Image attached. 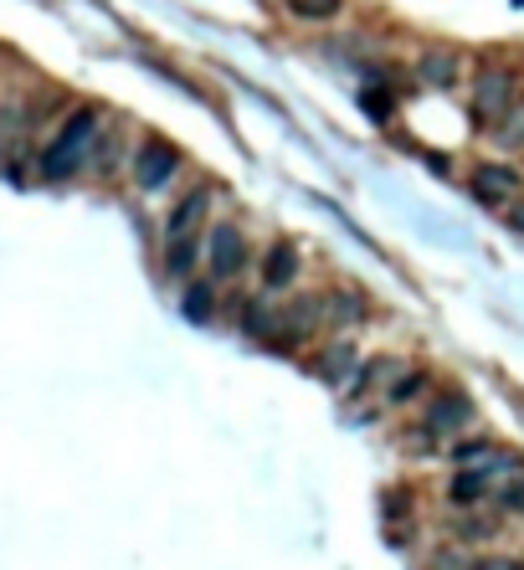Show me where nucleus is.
Instances as JSON below:
<instances>
[{
  "label": "nucleus",
  "mask_w": 524,
  "mask_h": 570,
  "mask_svg": "<svg viewBox=\"0 0 524 570\" xmlns=\"http://www.w3.org/2000/svg\"><path fill=\"white\" fill-rule=\"evenodd\" d=\"M349 365H355V345H349V339H334L330 350L314 360V375H324V380H345Z\"/></svg>",
  "instance_id": "nucleus-12"
},
{
  "label": "nucleus",
  "mask_w": 524,
  "mask_h": 570,
  "mask_svg": "<svg viewBox=\"0 0 524 570\" xmlns=\"http://www.w3.org/2000/svg\"><path fill=\"white\" fill-rule=\"evenodd\" d=\"M195 257H201V236H195V232L165 236V273H170V277H191Z\"/></svg>",
  "instance_id": "nucleus-11"
},
{
  "label": "nucleus",
  "mask_w": 524,
  "mask_h": 570,
  "mask_svg": "<svg viewBox=\"0 0 524 570\" xmlns=\"http://www.w3.org/2000/svg\"><path fill=\"white\" fill-rule=\"evenodd\" d=\"M520 191H524V176L514 165H478V176H473V196L484 200V206H504Z\"/></svg>",
  "instance_id": "nucleus-7"
},
{
  "label": "nucleus",
  "mask_w": 524,
  "mask_h": 570,
  "mask_svg": "<svg viewBox=\"0 0 524 570\" xmlns=\"http://www.w3.org/2000/svg\"><path fill=\"white\" fill-rule=\"evenodd\" d=\"M242 329H247L253 339H272L278 314L268 309V298H242Z\"/></svg>",
  "instance_id": "nucleus-13"
},
{
  "label": "nucleus",
  "mask_w": 524,
  "mask_h": 570,
  "mask_svg": "<svg viewBox=\"0 0 524 570\" xmlns=\"http://www.w3.org/2000/svg\"><path fill=\"white\" fill-rule=\"evenodd\" d=\"M473 416H478V412H473V401H468L463 391H447V396H437V401L427 406V422H422V427H427V437H437V442H443V437L463 432Z\"/></svg>",
  "instance_id": "nucleus-4"
},
{
  "label": "nucleus",
  "mask_w": 524,
  "mask_h": 570,
  "mask_svg": "<svg viewBox=\"0 0 524 570\" xmlns=\"http://www.w3.org/2000/svg\"><path fill=\"white\" fill-rule=\"evenodd\" d=\"M488 453H494L488 442H463V448H458L452 457H458V463H473V457H488Z\"/></svg>",
  "instance_id": "nucleus-23"
},
{
  "label": "nucleus",
  "mask_w": 524,
  "mask_h": 570,
  "mask_svg": "<svg viewBox=\"0 0 524 570\" xmlns=\"http://www.w3.org/2000/svg\"><path fill=\"white\" fill-rule=\"evenodd\" d=\"M458 534H463V540H488V534H494V519H458Z\"/></svg>",
  "instance_id": "nucleus-22"
},
{
  "label": "nucleus",
  "mask_w": 524,
  "mask_h": 570,
  "mask_svg": "<svg viewBox=\"0 0 524 570\" xmlns=\"http://www.w3.org/2000/svg\"><path fill=\"white\" fill-rule=\"evenodd\" d=\"M417 73H422V82H427V88L447 93V88L458 82V57H452V52H437V47H432V52H422V57H417Z\"/></svg>",
  "instance_id": "nucleus-9"
},
{
  "label": "nucleus",
  "mask_w": 524,
  "mask_h": 570,
  "mask_svg": "<svg viewBox=\"0 0 524 570\" xmlns=\"http://www.w3.org/2000/svg\"><path fill=\"white\" fill-rule=\"evenodd\" d=\"M206 206H212V191L206 185H195L191 196L180 200L170 211V221H165V236H186V232H195V221L206 217Z\"/></svg>",
  "instance_id": "nucleus-8"
},
{
  "label": "nucleus",
  "mask_w": 524,
  "mask_h": 570,
  "mask_svg": "<svg viewBox=\"0 0 524 570\" xmlns=\"http://www.w3.org/2000/svg\"><path fill=\"white\" fill-rule=\"evenodd\" d=\"M499 509H504V514H524V478H520V483H509V489L499 493Z\"/></svg>",
  "instance_id": "nucleus-21"
},
{
  "label": "nucleus",
  "mask_w": 524,
  "mask_h": 570,
  "mask_svg": "<svg viewBox=\"0 0 524 570\" xmlns=\"http://www.w3.org/2000/svg\"><path fill=\"white\" fill-rule=\"evenodd\" d=\"M293 277H298V252H293L289 242H272L268 262H263V283H268L272 294H278V288H289Z\"/></svg>",
  "instance_id": "nucleus-10"
},
{
  "label": "nucleus",
  "mask_w": 524,
  "mask_h": 570,
  "mask_svg": "<svg viewBox=\"0 0 524 570\" xmlns=\"http://www.w3.org/2000/svg\"><path fill=\"white\" fill-rule=\"evenodd\" d=\"M520 103V78L509 67H484L478 82H473V118L478 124H499Z\"/></svg>",
  "instance_id": "nucleus-2"
},
{
  "label": "nucleus",
  "mask_w": 524,
  "mask_h": 570,
  "mask_svg": "<svg viewBox=\"0 0 524 570\" xmlns=\"http://www.w3.org/2000/svg\"><path fill=\"white\" fill-rule=\"evenodd\" d=\"M447 498H452L458 509H473L478 498H488V472H458V478L447 483Z\"/></svg>",
  "instance_id": "nucleus-14"
},
{
  "label": "nucleus",
  "mask_w": 524,
  "mask_h": 570,
  "mask_svg": "<svg viewBox=\"0 0 524 570\" xmlns=\"http://www.w3.org/2000/svg\"><path fill=\"white\" fill-rule=\"evenodd\" d=\"M494 129H499V144H504V150H524V103H514V108H509L504 118H499V124H494Z\"/></svg>",
  "instance_id": "nucleus-17"
},
{
  "label": "nucleus",
  "mask_w": 524,
  "mask_h": 570,
  "mask_svg": "<svg viewBox=\"0 0 524 570\" xmlns=\"http://www.w3.org/2000/svg\"><path fill=\"white\" fill-rule=\"evenodd\" d=\"M93 144H98V114H93V108L67 114V124H62L57 139H52V150L41 155V176H47V180H67L82 159H88Z\"/></svg>",
  "instance_id": "nucleus-1"
},
{
  "label": "nucleus",
  "mask_w": 524,
  "mask_h": 570,
  "mask_svg": "<svg viewBox=\"0 0 524 570\" xmlns=\"http://www.w3.org/2000/svg\"><path fill=\"white\" fill-rule=\"evenodd\" d=\"M283 11L293 21H334L345 11V0H283Z\"/></svg>",
  "instance_id": "nucleus-16"
},
{
  "label": "nucleus",
  "mask_w": 524,
  "mask_h": 570,
  "mask_svg": "<svg viewBox=\"0 0 524 570\" xmlns=\"http://www.w3.org/2000/svg\"><path fill=\"white\" fill-rule=\"evenodd\" d=\"M180 309H186V319H191V324H212V314H216V288H212V283H191Z\"/></svg>",
  "instance_id": "nucleus-15"
},
{
  "label": "nucleus",
  "mask_w": 524,
  "mask_h": 570,
  "mask_svg": "<svg viewBox=\"0 0 524 570\" xmlns=\"http://www.w3.org/2000/svg\"><path fill=\"white\" fill-rule=\"evenodd\" d=\"M330 319L334 324H355V319H366V298L360 294H334L330 298Z\"/></svg>",
  "instance_id": "nucleus-19"
},
{
  "label": "nucleus",
  "mask_w": 524,
  "mask_h": 570,
  "mask_svg": "<svg viewBox=\"0 0 524 570\" xmlns=\"http://www.w3.org/2000/svg\"><path fill=\"white\" fill-rule=\"evenodd\" d=\"M324 314H330L324 298H314V294L289 298V303L278 309V329H272V339H283V345H304V339L324 324Z\"/></svg>",
  "instance_id": "nucleus-3"
},
{
  "label": "nucleus",
  "mask_w": 524,
  "mask_h": 570,
  "mask_svg": "<svg viewBox=\"0 0 524 570\" xmlns=\"http://www.w3.org/2000/svg\"><path fill=\"white\" fill-rule=\"evenodd\" d=\"M360 108H366L370 118H381V124H386L391 108H396V93H391V88H366V93H360Z\"/></svg>",
  "instance_id": "nucleus-20"
},
{
  "label": "nucleus",
  "mask_w": 524,
  "mask_h": 570,
  "mask_svg": "<svg viewBox=\"0 0 524 570\" xmlns=\"http://www.w3.org/2000/svg\"><path fill=\"white\" fill-rule=\"evenodd\" d=\"M422 391H427V375H422V371H401V375H396V386H391V406H407V401H417Z\"/></svg>",
  "instance_id": "nucleus-18"
},
{
  "label": "nucleus",
  "mask_w": 524,
  "mask_h": 570,
  "mask_svg": "<svg viewBox=\"0 0 524 570\" xmlns=\"http://www.w3.org/2000/svg\"><path fill=\"white\" fill-rule=\"evenodd\" d=\"M206 257H212V277H237L242 273V262H247V242H242V232H237L232 221L212 226Z\"/></svg>",
  "instance_id": "nucleus-6"
},
{
  "label": "nucleus",
  "mask_w": 524,
  "mask_h": 570,
  "mask_svg": "<svg viewBox=\"0 0 524 570\" xmlns=\"http://www.w3.org/2000/svg\"><path fill=\"white\" fill-rule=\"evenodd\" d=\"M514 226H520V232H524V211H514Z\"/></svg>",
  "instance_id": "nucleus-24"
},
{
  "label": "nucleus",
  "mask_w": 524,
  "mask_h": 570,
  "mask_svg": "<svg viewBox=\"0 0 524 570\" xmlns=\"http://www.w3.org/2000/svg\"><path fill=\"white\" fill-rule=\"evenodd\" d=\"M175 165H180V155H175V144H159V139H144L135 155V180L139 191H159L165 180L175 176Z\"/></svg>",
  "instance_id": "nucleus-5"
}]
</instances>
